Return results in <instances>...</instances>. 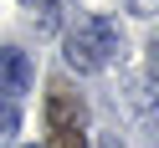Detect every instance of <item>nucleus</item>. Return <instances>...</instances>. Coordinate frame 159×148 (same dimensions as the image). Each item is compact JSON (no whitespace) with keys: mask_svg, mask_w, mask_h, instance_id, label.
Segmentation results:
<instances>
[{"mask_svg":"<svg viewBox=\"0 0 159 148\" xmlns=\"http://www.w3.org/2000/svg\"><path fill=\"white\" fill-rule=\"evenodd\" d=\"M154 92H159V87L149 82V77H134V82H128V102H134V107H149Z\"/></svg>","mask_w":159,"mask_h":148,"instance_id":"39448f33","label":"nucleus"},{"mask_svg":"<svg viewBox=\"0 0 159 148\" xmlns=\"http://www.w3.org/2000/svg\"><path fill=\"white\" fill-rule=\"evenodd\" d=\"M52 148H87L82 133H52Z\"/></svg>","mask_w":159,"mask_h":148,"instance_id":"0eeeda50","label":"nucleus"},{"mask_svg":"<svg viewBox=\"0 0 159 148\" xmlns=\"http://www.w3.org/2000/svg\"><path fill=\"white\" fill-rule=\"evenodd\" d=\"M144 143H159V117H144Z\"/></svg>","mask_w":159,"mask_h":148,"instance_id":"9d476101","label":"nucleus"},{"mask_svg":"<svg viewBox=\"0 0 159 148\" xmlns=\"http://www.w3.org/2000/svg\"><path fill=\"white\" fill-rule=\"evenodd\" d=\"M62 56H67V66L82 72V77L98 72V66H108V61H118V56H123V31H118V21L113 15H82L77 31H67Z\"/></svg>","mask_w":159,"mask_h":148,"instance_id":"f257e3e1","label":"nucleus"},{"mask_svg":"<svg viewBox=\"0 0 159 148\" xmlns=\"http://www.w3.org/2000/svg\"><path fill=\"white\" fill-rule=\"evenodd\" d=\"M98 148H123V143H118V133H103V138H98Z\"/></svg>","mask_w":159,"mask_h":148,"instance_id":"9b49d317","label":"nucleus"},{"mask_svg":"<svg viewBox=\"0 0 159 148\" xmlns=\"http://www.w3.org/2000/svg\"><path fill=\"white\" fill-rule=\"evenodd\" d=\"M128 11L134 15H159V0H128Z\"/></svg>","mask_w":159,"mask_h":148,"instance_id":"1a4fd4ad","label":"nucleus"},{"mask_svg":"<svg viewBox=\"0 0 159 148\" xmlns=\"http://www.w3.org/2000/svg\"><path fill=\"white\" fill-rule=\"evenodd\" d=\"M21 5L31 11V21H36L41 36H57V26H62V5L57 0H21Z\"/></svg>","mask_w":159,"mask_h":148,"instance_id":"20e7f679","label":"nucleus"},{"mask_svg":"<svg viewBox=\"0 0 159 148\" xmlns=\"http://www.w3.org/2000/svg\"><path fill=\"white\" fill-rule=\"evenodd\" d=\"M31 56L16 51V46H0V92H5V102H16V97L31 87Z\"/></svg>","mask_w":159,"mask_h":148,"instance_id":"7ed1b4c3","label":"nucleus"},{"mask_svg":"<svg viewBox=\"0 0 159 148\" xmlns=\"http://www.w3.org/2000/svg\"><path fill=\"white\" fill-rule=\"evenodd\" d=\"M46 128L52 133H82L87 128V102L72 87H52L46 92Z\"/></svg>","mask_w":159,"mask_h":148,"instance_id":"f03ea898","label":"nucleus"},{"mask_svg":"<svg viewBox=\"0 0 159 148\" xmlns=\"http://www.w3.org/2000/svg\"><path fill=\"white\" fill-rule=\"evenodd\" d=\"M16 128H21V107H16V102H0V138H11Z\"/></svg>","mask_w":159,"mask_h":148,"instance_id":"423d86ee","label":"nucleus"},{"mask_svg":"<svg viewBox=\"0 0 159 148\" xmlns=\"http://www.w3.org/2000/svg\"><path fill=\"white\" fill-rule=\"evenodd\" d=\"M149 82L159 87V36H154V41H149Z\"/></svg>","mask_w":159,"mask_h":148,"instance_id":"6e6552de","label":"nucleus"}]
</instances>
